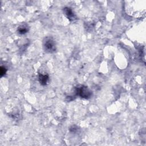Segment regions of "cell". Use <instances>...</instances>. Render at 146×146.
<instances>
[{"label": "cell", "mask_w": 146, "mask_h": 146, "mask_svg": "<svg viewBox=\"0 0 146 146\" xmlns=\"http://www.w3.org/2000/svg\"><path fill=\"white\" fill-rule=\"evenodd\" d=\"M143 1H126L125 10L127 13L135 18H141L145 15V5H141Z\"/></svg>", "instance_id": "obj_1"}, {"label": "cell", "mask_w": 146, "mask_h": 146, "mask_svg": "<svg viewBox=\"0 0 146 146\" xmlns=\"http://www.w3.org/2000/svg\"><path fill=\"white\" fill-rule=\"evenodd\" d=\"M75 92L78 96L86 99L90 98L92 95V92L90 89L84 85L77 86L75 88Z\"/></svg>", "instance_id": "obj_2"}, {"label": "cell", "mask_w": 146, "mask_h": 146, "mask_svg": "<svg viewBox=\"0 0 146 146\" xmlns=\"http://www.w3.org/2000/svg\"><path fill=\"white\" fill-rule=\"evenodd\" d=\"M44 50L47 52H52L55 51V43L54 40L51 38H46L43 42Z\"/></svg>", "instance_id": "obj_3"}, {"label": "cell", "mask_w": 146, "mask_h": 146, "mask_svg": "<svg viewBox=\"0 0 146 146\" xmlns=\"http://www.w3.org/2000/svg\"><path fill=\"white\" fill-rule=\"evenodd\" d=\"M63 12H64V14H65V15L67 17V18L69 20L74 21V19H76L75 14H74L72 10L70 8L67 7H64L63 9Z\"/></svg>", "instance_id": "obj_4"}, {"label": "cell", "mask_w": 146, "mask_h": 146, "mask_svg": "<svg viewBox=\"0 0 146 146\" xmlns=\"http://www.w3.org/2000/svg\"><path fill=\"white\" fill-rule=\"evenodd\" d=\"M38 80L40 84L42 86L47 85L48 81V75L47 74H39L38 76Z\"/></svg>", "instance_id": "obj_5"}, {"label": "cell", "mask_w": 146, "mask_h": 146, "mask_svg": "<svg viewBox=\"0 0 146 146\" xmlns=\"http://www.w3.org/2000/svg\"><path fill=\"white\" fill-rule=\"evenodd\" d=\"M29 31L28 27L27 26L25 25H21L18 28V33L19 34H25Z\"/></svg>", "instance_id": "obj_6"}, {"label": "cell", "mask_w": 146, "mask_h": 146, "mask_svg": "<svg viewBox=\"0 0 146 146\" xmlns=\"http://www.w3.org/2000/svg\"><path fill=\"white\" fill-rule=\"evenodd\" d=\"M7 71V69L4 66H1V70H0V74H1V76H2L4 75H5L6 72Z\"/></svg>", "instance_id": "obj_7"}]
</instances>
